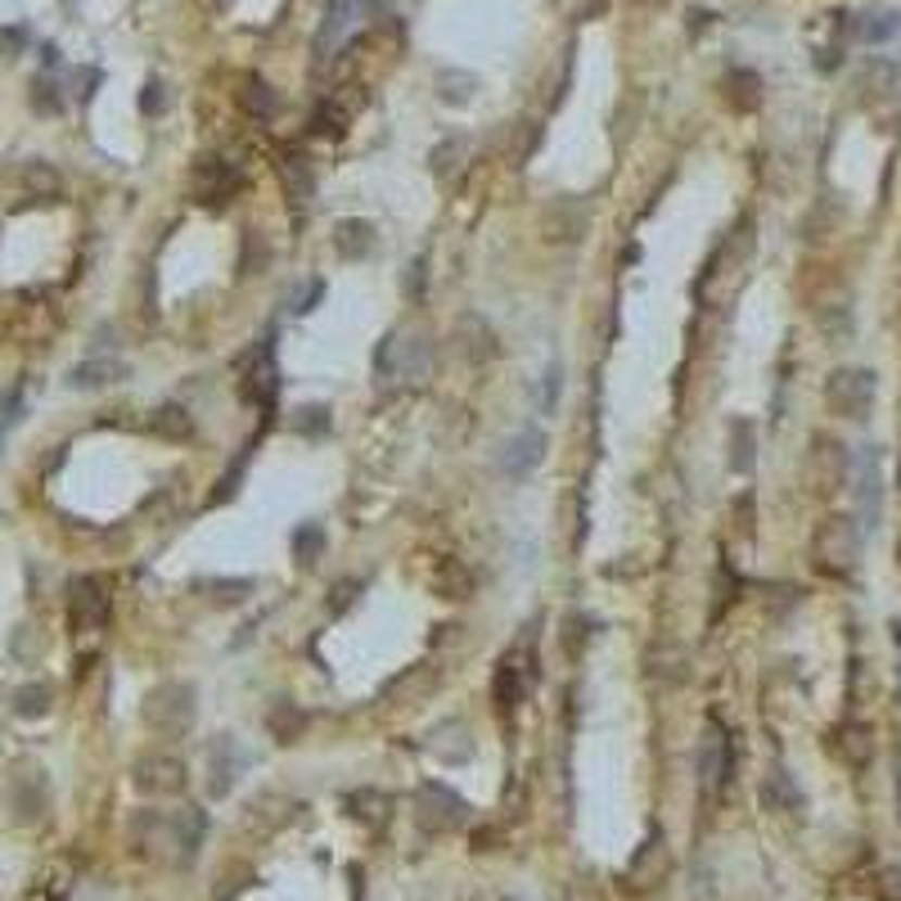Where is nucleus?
<instances>
[{
    "instance_id": "nucleus-53",
    "label": "nucleus",
    "mask_w": 901,
    "mask_h": 901,
    "mask_svg": "<svg viewBox=\"0 0 901 901\" xmlns=\"http://www.w3.org/2000/svg\"><path fill=\"white\" fill-rule=\"evenodd\" d=\"M23 41H27L23 27H0V54H5V59H14L23 50Z\"/></svg>"
},
{
    "instance_id": "nucleus-10",
    "label": "nucleus",
    "mask_w": 901,
    "mask_h": 901,
    "mask_svg": "<svg viewBox=\"0 0 901 901\" xmlns=\"http://www.w3.org/2000/svg\"><path fill=\"white\" fill-rule=\"evenodd\" d=\"M131 785L144 794V798H180L190 785V771L176 753H144L136 758L131 766Z\"/></svg>"
},
{
    "instance_id": "nucleus-19",
    "label": "nucleus",
    "mask_w": 901,
    "mask_h": 901,
    "mask_svg": "<svg viewBox=\"0 0 901 901\" xmlns=\"http://www.w3.org/2000/svg\"><path fill=\"white\" fill-rule=\"evenodd\" d=\"M541 234L550 244H578L586 234V203L582 199H555L546 213H541Z\"/></svg>"
},
{
    "instance_id": "nucleus-4",
    "label": "nucleus",
    "mask_w": 901,
    "mask_h": 901,
    "mask_svg": "<svg viewBox=\"0 0 901 901\" xmlns=\"http://www.w3.org/2000/svg\"><path fill=\"white\" fill-rule=\"evenodd\" d=\"M144 726L154 735H163V739L190 735V726H194V685L167 681V685L149 689L144 695Z\"/></svg>"
},
{
    "instance_id": "nucleus-20",
    "label": "nucleus",
    "mask_w": 901,
    "mask_h": 901,
    "mask_svg": "<svg viewBox=\"0 0 901 901\" xmlns=\"http://www.w3.org/2000/svg\"><path fill=\"white\" fill-rule=\"evenodd\" d=\"M123 379H131V366L117 356H86L68 370V388H77V393H96V388H113Z\"/></svg>"
},
{
    "instance_id": "nucleus-28",
    "label": "nucleus",
    "mask_w": 901,
    "mask_h": 901,
    "mask_svg": "<svg viewBox=\"0 0 901 901\" xmlns=\"http://www.w3.org/2000/svg\"><path fill=\"white\" fill-rule=\"evenodd\" d=\"M307 712L297 708V703H289V699H280V703H270V712H266V731H270V739L276 744H297L307 735Z\"/></svg>"
},
{
    "instance_id": "nucleus-3",
    "label": "nucleus",
    "mask_w": 901,
    "mask_h": 901,
    "mask_svg": "<svg viewBox=\"0 0 901 901\" xmlns=\"http://www.w3.org/2000/svg\"><path fill=\"white\" fill-rule=\"evenodd\" d=\"M861 559V528L848 515H829L811 532V563L825 578H848Z\"/></svg>"
},
{
    "instance_id": "nucleus-21",
    "label": "nucleus",
    "mask_w": 901,
    "mask_h": 901,
    "mask_svg": "<svg viewBox=\"0 0 901 901\" xmlns=\"http://www.w3.org/2000/svg\"><path fill=\"white\" fill-rule=\"evenodd\" d=\"M276 172H280V186H284V194H289L293 207L312 203V194H316V172H312V158L303 154V149H284V154L276 158Z\"/></svg>"
},
{
    "instance_id": "nucleus-32",
    "label": "nucleus",
    "mask_w": 901,
    "mask_h": 901,
    "mask_svg": "<svg viewBox=\"0 0 901 901\" xmlns=\"http://www.w3.org/2000/svg\"><path fill=\"white\" fill-rule=\"evenodd\" d=\"M856 86H861L865 104H879L897 90V68L888 64V59H870V64L861 68V77H856Z\"/></svg>"
},
{
    "instance_id": "nucleus-54",
    "label": "nucleus",
    "mask_w": 901,
    "mask_h": 901,
    "mask_svg": "<svg viewBox=\"0 0 901 901\" xmlns=\"http://www.w3.org/2000/svg\"><path fill=\"white\" fill-rule=\"evenodd\" d=\"M559 901H605V897H599L591 884H568V888L559 892Z\"/></svg>"
},
{
    "instance_id": "nucleus-26",
    "label": "nucleus",
    "mask_w": 901,
    "mask_h": 901,
    "mask_svg": "<svg viewBox=\"0 0 901 901\" xmlns=\"http://www.w3.org/2000/svg\"><path fill=\"white\" fill-rule=\"evenodd\" d=\"M424 748L442 762H469L473 758V744H469V726L465 721H442V726L424 739Z\"/></svg>"
},
{
    "instance_id": "nucleus-23",
    "label": "nucleus",
    "mask_w": 901,
    "mask_h": 901,
    "mask_svg": "<svg viewBox=\"0 0 901 901\" xmlns=\"http://www.w3.org/2000/svg\"><path fill=\"white\" fill-rule=\"evenodd\" d=\"M343 811H347L356 825L383 829L388 816H393V794H388V789H352V794L343 798Z\"/></svg>"
},
{
    "instance_id": "nucleus-11",
    "label": "nucleus",
    "mask_w": 901,
    "mask_h": 901,
    "mask_svg": "<svg viewBox=\"0 0 901 901\" xmlns=\"http://www.w3.org/2000/svg\"><path fill=\"white\" fill-rule=\"evenodd\" d=\"M239 393H244V402L270 410L280 397V375H276V356H270L266 343H257L253 352L239 356Z\"/></svg>"
},
{
    "instance_id": "nucleus-49",
    "label": "nucleus",
    "mask_w": 901,
    "mask_h": 901,
    "mask_svg": "<svg viewBox=\"0 0 901 901\" xmlns=\"http://www.w3.org/2000/svg\"><path fill=\"white\" fill-rule=\"evenodd\" d=\"M266 266V239L257 230L244 234V257H239V276H257V270Z\"/></svg>"
},
{
    "instance_id": "nucleus-35",
    "label": "nucleus",
    "mask_w": 901,
    "mask_h": 901,
    "mask_svg": "<svg viewBox=\"0 0 901 901\" xmlns=\"http://www.w3.org/2000/svg\"><path fill=\"white\" fill-rule=\"evenodd\" d=\"M154 433L167 437V442H190V437H194V415H190L186 406L167 402V406L154 410Z\"/></svg>"
},
{
    "instance_id": "nucleus-22",
    "label": "nucleus",
    "mask_w": 901,
    "mask_h": 901,
    "mask_svg": "<svg viewBox=\"0 0 901 901\" xmlns=\"http://www.w3.org/2000/svg\"><path fill=\"white\" fill-rule=\"evenodd\" d=\"M239 766H244V753H239V744L230 735H217L213 744H207V789H213V798H226L230 785H234V775Z\"/></svg>"
},
{
    "instance_id": "nucleus-31",
    "label": "nucleus",
    "mask_w": 901,
    "mask_h": 901,
    "mask_svg": "<svg viewBox=\"0 0 901 901\" xmlns=\"http://www.w3.org/2000/svg\"><path fill=\"white\" fill-rule=\"evenodd\" d=\"M758 465V424L753 419H731V469L753 473Z\"/></svg>"
},
{
    "instance_id": "nucleus-46",
    "label": "nucleus",
    "mask_w": 901,
    "mask_h": 901,
    "mask_svg": "<svg viewBox=\"0 0 901 901\" xmlns=\"http://www.w3.org/2000/svg\"><path fill=\"white\" fill-rule=\"evenodd\" d=\"M429 293V257H410L402 270V297L406 303H419Z\"/></svg>"
},
{
    "instance_id": "nucleus-9",
    "label": "nucleus",
    "mask_w": 901,
    "mask_h": 901,
    "mask_svg": "<svg viewBox=\"0 0 901 901\" xmlns=\"http://www.w3.org/2000/svg\"><path fill=\"white\" fill-rule=\"evenodd\" d=\"M807 473H811V487H816L821 496L843 492V487H848V478H852V456H848V446L838 442V437H829V433H816V437H811Z\"/></svg>"
},
{
    "instance_id": "nucleus-24",
    "label": "nucleus",
    "mask_w": 901,
    "mask_h": 901,
    "mask_svg": "<svg viewBox=\"0 0 901 901\" xmlns=\"http://www.w3.org/2000/svg\"><path fill=\"white\" fill-rule=\"evenodd\" d=\"M375 244H379V234H375V221H366V217H343L334 226V249L347 262H366L375 253Z\"/></svg>"
},
{
    "instance_id": "nucleus-2",
    "label": "nucleus",
    "mask_w": 901,
    "mask_h": 901,
    "mask_svg": "<svg viewBox=\"0 0 901 901\" xmlns=\"http://www.w3.org/2000/svg\"><path fill=\"white\" fill-rule=\"evenodd\" d=\"M375 379L388 383H429L433 379V339L424 329L402 325L375 347Z\"/></svg>"
},
{
    "instance_id": "nucleus-57",
    "label": "nucleus",
    "mask_w": 901,
    "mask_h": 901,
    "mask_svg": "<svg viewBox=\"0 0 901 901\" xmlns=\"http://www.w3.org/2000/svg\"><path fill=\"white\" fill-rule=\"evenodd\" d=\"M897 487H901V460H897Z\"/></svg>"
},
{
    "instance_id": "nucleus-36",
    "label": "nucleus",
    "mask_w": 901,
    "mask_h": 901,
    "mask_svg": "<svg viewBox=\"0 0 901 901\" xmlns=\"http://www.w3.org/2000/svg\"><path fill=\"white\" fill-rule=\"evenodd\" d=\"M816 325L825 329L829 343H848L852 339V307H848V297H838V303H816Z\"/></svg>"
},
{
    "instance_id": "nucleus-37",
    "label": "nucleus",
    "mask_w": 901,
    "mask_h": 901,
    "mask_svg": "<svg viewBox=\"0 0 901 901\" xmlns=\"http://www.w3.org/2000/svg\"><path fill=\"white\" fill-rule=\"evenodd\" d=\"M478 90V77L469 68H442L437 73V100L442 104H469Z\"/></svg>"
},
{
    "instance_id": "nucleus-40",
    "label": "nucleus",
    "mask_w": 901,
    "mask_h": 901,
    "mask_svg": "<svg viewBox=\"0 0 901 901\" xmlns=\"http://www.w3.org/2000/svg\"><path fill=\"white\" fill-rule=\"evenodd\" d=\"M595 631H599V622H595L591 613H568L563 626H559V645H563V653H573V658H578V653L586 649V640L595 636Z\"/></svg>"
},
{
    "instance_id": "nucleus-15",
    "label": "nucleus",
    "mask_w": 901,
    "mask_h": 901,
    "mask_svg": "<svg viewBox=\"0 0 901 901\" xmlns=\"http://www.w3.org/2000/svg\"><path fill=\"white\" fill-rule=\"evenodd\" d=\"M856 528L865 532H875L879 528V515H884V478H879V451L875 446H865V456L856 465Z\"/></svg>"
},
{
    "instance_id": "nucleus-43",
    "label": "nucleus",
    "mask_w": 901,
    "mask_h": 901,
    "mask_svg": "<svg viewBox=\"0 0 901 901\" xmlns=\"http://www.w3.org/2000/svg\"><path fill=\"white\" fill-rule=\"evenodd\" d=\"M320 550H325V528H320V523H303V528L293 532V559L303 563V568L316 563Z\"/></svg>"
},
{
    "instance_id": "nucleus-41",
    "label": "nucleus",
    "mask_w": 901,
    "mask_h": 901,
    "mask_svg": "<svg viewBox=\"0 0 901 901\" xmlns=\"http://www.w3.org/2000/svg\"><path fill=\"white\" fill-rule=\"evenodd\" d=\"M50 703H54V689L46 681H27V685L14 689V712L18 716H46Z\"/></svg>"
},
{
    "instance_id": "nucleus-45",
    "label": "nucleus",
    "mask_w": 901,
    "mask_h": 901,
    "mask_svg": "<svg viewBox=\"0 0 901 901\" xmlns=\"http://www.w3.org/2000/svg\"><path fill=\"white\" fill-rule=\"evenodd\" d=\"M289 424H293L297 437H325L329 433V406H297Z\"/></svg>"
},
{
    "instance_id": "nucleus-12",
    "label": "nucleus",
    "mask_w": 901,
    "mask_h": 901,
    "mask_svg": "<svg viewBox=\"0 0 901 901\" xmlns=\"http://www.w3.org/2000/svg\"><path fill=\"white\" fill-rule=\"evenodd\" d=\"M546 433H541L536 424H528V429H519L515 437H505L500 442V451H496V469L509 478V483H523L528 473H536L541 469V460H546Z\"/></svg>"
},
{
    "instance_id": "nucleus-50",
    "label": "nucleus",
    "mask_w": 901,
    "mask_h": 901,
    "mask_svg": "<svg viewBox=\"0 0 901 901\" xmlns=\"http://www.w3.org/2000/svg\"><path fill=\"white\" fill-rule=\"evenodd\" d=\"M312 131H316V136H329V140L343 136V113H339L334 104H320L316 117H312Z\"/></svg>"
},
{
    "instance_id": "nucleus-6",
    "label": "nucleus",
    "mask_w": 901,
    "mask_h": 901,
    "mask_svg": "<svg viewBox=\"0 0 901 901\" xmlns=\"http://www.w3.org/2000/svg\"><path fill=\"white\" fill-rule=\"evenodd\" d=\"M875 370H861V366H838L829 379H825V406L829 415L838 419H865L870 406H875Z\"/></svg>"
},
{
    "instance_id": "nucleus-47",
    "label": "nucleus",
    "mask_w": 901,
    "mask_h": 901,
    "mask_svg": "<svg viewBox=\"0 0 901 901\" xmlns=\"http://www.w3.org/2000/svg\"><path fill=\"white\" fill-rule=\"evenodd\" d=\"M167 109H172V90H167V81H163V77H149L144 90H140V113H144V117H163Z\"/></svg>"
},
{
    "instance_id": "nucleus-14",
    "label": "nucleus",
    "mask_w": 901,
    "mask_h": 901,
    "mask_svg": "<svg viewBox=\"0 0 901 901\" xmlns=\"http://www.w3.org/2000/svg\"><path fill=\"white\" fill-rule=\"evenodd\" d=\"M190 190H194V203H207V207H226L230 194L239 190V172L234 163L207 154L194 163V176H190Z\"/></svg>"
},
{
    "instance_id": "nucleus-39",
    "label": "nucleus",
    "mask_w": 901,
    "mask_h": 901,
    "mask_svg": "<svg viewBox=\"0 0 901 901\" xmlns=\"http://www.w3.org/2000/svg\"><path fill=\"white\" fill-rule=\"evenodd\" d=\"M199 591L213 599V605H244L253 595V578H203Z\"/></svg>"
},
{
    "instance_id": "nucleus-13",
    "label": "nucleus",
    "mask_w": 901,
    "mask_h": 901,
    "mask_svg": "<svg viewBox=\"0 0 901 901\" xmlns=\"http://www.w3.org/2000/svg\"><path fill=\"white\" fill-rule=\"evenodd\" d=\"M68 618L73 631H100L109 618V586L104 578H73L68 582Z\"/></svg>"
},
{
    "instance_id": "nucleus-27",
    "label": "nucleus",
    "mask_w": 901,
    "mask_h": 901,
    "mask_svg": "<svg viewBox=\"0 0 901 901\" xmlns=\"http://www.w3.org/2000/svg\"><path fill=\"white\" fill-rule=\"evenodd\" d=\"M433 689H437V672L429 663H415V668H406L393 685L383 689V699L388 703H419L424 695H433Z\"/></svg>"
},
{
    "instance_id": "nucleus-56",
    "label": "nucleus",
    "mask_w": 901,
    "mask_h": 901,
    "mask_svg": "<svg viewBox=\"0 0 901 901\" xmlns=\"http://www.w3.org/2000/svg\"><path fill=\"white\" fill-rule=\"evenodd\" d=\"M897 816H901V771H897Z\"/></svg>"
},
{
    "instance_id": "nucleus-30",
    "label": "nucleus",
    "mask_w": 901,
    "mask_h": 901,
    "mask_svg": "<svg viewBox=\"0 0 901 901\" xmlns=\"http://www.w3.org/2000/svg\"><path fill=\"white\" fill-rule=\"evenodd\" d=\"M473 573H469V563H460V559H442L437 563V573H433V591L442 595V599H473Z\"/></svg>"
},
{
    "instance_id": "nucleus-48",
    "label": "nucleus",
    "mask_w": 901,
    "mask_h": 901,
    "mask_svg": "<svg viewBox=\"0 0 901 901\" xmlns=\"http://www.w3.org/2000/svg\"><path fill=\"white\" fill-rule=\"evenodd\" d=\"M33 109H37V113H50V117H54V113H64V96H59V86H54L50 77H37V81H33Z\"/></svg>"
},
{
    "instance_id": "nucleus-25",
    "label": "nucleus",
    "mask_w": 901,
    "mask_h": 901,
    "mask_svg": "<svg viewBox=\"0 0 901 901\" xmlns=\"http://www.w3.org/2000/svg\"><path fill=\"white\" fill-rule=\"evenodd\" d=\"M721 100H726L735 113H753L762 104V77L753 68H731L721 77Z\"/></svg>"
},
{
    "instance_id": "nucleus-58",
    "label": "nucleus",
    "mask_w": 901,
    "mask_h": 901,
    "mask_svg": "<svg viewBox=\"0 0 901 901\" xmlns=\"http://www.w3.org/2000/svg\"><path fill=\"white\" fill-rule=\"evenodd\" d=\"M897 559H901V546H897Z\"/></svg>"
},
{
    "instance_id": "nucleus-29",
    "label": "nucleus",
    "mask_w": 901,
    "mask_h": 901,
    "mask_svg": "<svg viewBox=\"0 0 901 901\" xmlns=\"http://www.w3.org/2000/svg\"><path fill=\"white\" fill-rule=\"evenodd\" d=\"M834 748L848 766H870V758H875V735H870V726H861V721H848V726H838Z\"/></svg>"
},
{
    "instance_id": "nucleus-44",
    "label": "nucleus",
    "mask_w": 901,
    "mask_h": 901,
    "mask_svg": "<svg viewBox=\"0 0 901 901\" xmlns=\"http://www.w3.org/2000/svg\"><path fill=\"white\" fill-rule=\"evenodd\" d=\"M649 668H653V676H663V681H685V649H676V645H653Z\"/></svg>"
},
{
    "instance_id": "nucleus-42",
    "label": "nucleus",
    "mask_w": 901,
    "mask_h": 901,
    "mask_svg": "<svg viewBox=\"0 0 901 901\" xmlns=\"http://www.w3.org/2000/svg\"><path fill=\"white\" fill-rule=\"evenodd\" d=\"M766 802H771V807H789V811L802 807V789L794 785V775H789L785 766H771V771H766Z\"/></svg>"
},
{
    "instance_id": "nucleus-5",
    "label": "nucleus",
    "mask_w": 901,
    "mask_h": 901,
    "mask_svg": "<svg viewBox=\"0 0 901 901\" xmlns=\"http://www.w3.org/2000/svg\"><path fill=\"white\" fill-rule=\"evenodd\" d=\"M5 811L14 825H37L50 811V779L37 762H14L10 779H5Z\"/></svg>"
},
{
    "instance_id": "nucleus-51",
    "label": "nucleus",
    "mask_w": 901,
    "mask_h": 901,
    "mask_svg": "<svg viewBox=\"0 0 901 901\" xmlns=\"http://www.w3.org/2000/svg\"><path fill=\"white\" fill-rule=\"evenodd\" d=\"M320 297H325V280H307L303 289L293 293V303H289V307H293V316H307V312H316Z\"/></svg>"
},
{
    "instance_id": "nucleus-17",
    "label": "nucleus",
    "mask_w": 901,
    "mask_h": 901,
    "mask_svg": "<svg viewBox=\"0 0 901 901\" xmlns=\"http://www.w3.org/2000/svg\"><path fill=\"white\" fill-rule=\"evenodd\" d=\"M451 347H456L469 366H483V360L496 356V329L478 312H465V316H456V325H451Z\"/></svg>"
},
{
    "instance_id": "nucleus-38",
    "label": "nucleus",
    "mask_w": 901,
    "mask_h": 901,
    "mask_svg": "<svg viewBox=\"0 0 901 901\" xmlns=\"http://www.w3.org/2000/svg\"><path fill=\"white\" fill-rule=\"evenodd\" d=\"M239 109L253 113V117H270L280 109V96L262 77H244V86H239Z\"/></svg>"
},
{
    "instance_id": "nucleus-18",
    "label": "nucleus",
    "mask_w": 901,
    "mask_h": 901,
    "mask_svg": "<svg viewBox=\"0 0 901 901\" xmlns=\"http://www.w3.org/2000/svg\"><path fill=\"white\" fill-rule=\"evenodd\" d=\"M536 685V672H528L523 663H519V653H505L500 663H496V672H492V703L509 716L519 703H523V695Z\"/></svg>"
},
{
    "instance_id": "nucleus-52",
    "label": "nucleus",
    "mask_w": 901,
    "mask_h": 901,
    "mask_svg": "<svg viewBox=\"0 0 901 901\" xmlns=\"http://www.w3.org/2000/svg\"><path fill=\"white\" fill-rule=\"evenodd\" d=\"M18 410H23V388H14V393L0 402V437H5L10 429H14V419H18Z\"/></svg>"
},
{
    "instance_id": "nucleus-1",
    "label": "nucleus",
    "mask_w": 901,
    "mask_h": 901,
    "mask_svg": "<svg viewBox=\"0 0 901 901\" xmlns=\"http://www.w3.org/2000/svg\"><path fill=\"white\" fill-rule=\"evenodd\" d=\"M203 838H207V811L203 807L136 811V816H131L136 852L149 856V861H158V865H190Z\"/></svg>"
},
{
    "instance_id": "nucleus-34",
    "label": "nucleus",
    "mask_w": 901,
    "mask_h": 901,
    "mask_svg": "<svg viewBox=\"0 0 901 901\" xmlns=\"http://www.w3.org/2000/svg\"><path fill=\"white\" fill-rule=\"evenodd\" d=\"M465 158H469V140H465V136H446V140L433 149V154H429V167H433V176L446 186L451 176H460V172H465Z\"/></svg>"
},
{
    "instance_id": "nucleus-16",
    "label": "nucleus",
    "mask_w": 901,
    "mask_h": 901,
    "mask_svg": "<svg viewBox=\"0 0 901 901\" xmlns=\"http://www.w3.org/2000/svg\"><path fill=\"white\" fill-rule=\"evenodd\" d=\"M726 779H731V735L721 731V721H708L699 744V785L708 794H721Z\"/></svg>"
},
{
    "instance_id": "nucleus-55",
    "label": "nucleus",
    "mask_w": 901,
    "mask_h": 901,
    "mask_svg": "<svg viewBox=\"0 0 901 901\" xmlns=\"http://www.w3.org/2000/svg\"><path fill=\"white\" fill-rule=\"evenodd\" d=\"M356 591H360L356 582H343V586H334V609H343V605H352V599H356Z\"/></svg>"
},
{
    "instance_id": "nucleus-7",
    "label": "nucleus",
    "mask_w": 901,
    "mask_h": 901,
    "mask_svg": "<svg viewBox=\"0 0 901 901\" xmlns=\"http://www.w3.org/2000/svg\"><path fill=\"white\" fill-rule=\"evenodd\" d=\"M668 879H672V848L663 834H649L645 843L631 852V861L622 870V888L631 897H653Z\"/></svg>"
},
{
    "instance_id": "nucleus-33",
    "label": "nucleus",
    "mask_w": 901,
    "mask_h": 901,
    "mask_svg": "<svg viewBox=\"0 0 901 901\" xmlns=\"http://www.w3.org/2000/svg\"><path fill=\"white\" fill-rule=\"evenodd\" d=\"M18 186L33 194V199H59L64 180H59V172H54L46 158H27V163L18 167Z\"/></svg>"
},
{
    "instance_id": "nucleus-8",
    "label": "nucleus",
    "mask_w": 901,
    "mask_h": 901,
    "mask_svg": "<svg viewBox=\"0 0 901 901\" xmlns=\"http://www.w3.org/2000/svg\"><path fill=\"white\" fill-rule=\"evenodd\" d=\"M465 821H469V802L456 789L437 785V779H424V785L415 789V825L424 834H451Z\"/></svg>"
}]
</instances>
